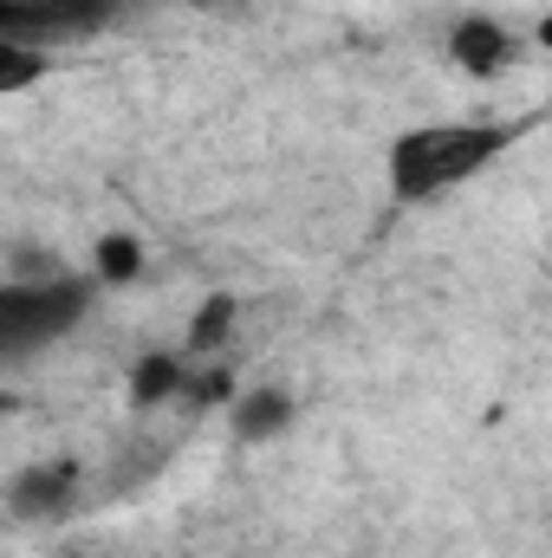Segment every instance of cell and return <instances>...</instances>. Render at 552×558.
Segmentation results:
<instances>
[{
	"label": "cell",
	"mask_w": 552,
	"mask_h": 558,
	"mask_svg": "<svg viewBox=\"0 0 552 558\" xmlns=\"http://www.w3.org/2000/svg\"><path fill=\"white\" fill-rule=\"evenodd\" d=\"M507 143H514L507 124H416L391 143V195L397 202H435V195L475 182Z\"/></svg>",
	"instance_id": "cell-1"
},
{
	"label": "cell",
	"mask_w": 552,
	"mask_h": 558,
	"mask_svg": "<svg viewBox=\"0 0 552 558\" xmlns=\"http://www.w3.org/2000/svg\"><path fill=\"white\" fill-rule=\"evenodd\" d=\"M92 305L85 279H0V364L52 351Z\"/></svg>",
	"instance_id": "cell-2"
},
{
	"label": "cell",
	"mask_w": 552,
	"mask_h": 558,
	"mask_svg": "<svg viewBox=\"0 0 552 558\" xmlns=\"http://www.w3.org/2000/svg\"><path fill=\"white\" fill-rule=\"evenodd\" d=\"M448 52H455V65L461 72H475V78H494V72H507L514 65V33L501 26V20H488V13H468V20H455V33H448Z\"/></svg>",
	"instance_id": "cell-3"
},
{
	"label": "cell",
	"mask_w": 552,
	"mask_h": 558,
	"mask_svg": "<svg viewBox=\"0 0 552 558\" xmlns=\"http://www.w3.org/2000/svg\"><path fill=\"white\" fill-rule=\"evenodd\" d=\"M33 26V39H72V33H105L124 0H13Z\"/></svg>",
	"instance_id": "cell-4"
},
{
	"label": "cell",
	"mask_w": 552,
	"mask_h": 558,
	"mask_svg": "<svg viewBox=\"0 0 552 558\" xmlns=\"http://www.w3.org/2000/svg\"><path fill=\"white\" fill-rule=\"evenodd\" d=\"M13 513L20 520H52V513H65L72 500H79V468L72 461H39V468H26L20 481H13Z\"/></svg>",
	"instance_id": "cell-5"
},
{
	"label": "cell",
	"mask_w": 552,
	"mask_h": 558,
	"mask_svg": "<svg viewBox=\"0 0 552 558\" xmlns=\"http://www.w3.org/2000/svg\"><path fill=\"white\" fill-rule=\"evenodd\" d=\"M235 428H241L248 441H274L279 428H292V397H286V390H274V384L248 390V397L235 403Z\"/></svg>",
	"instance_id": "cell-6"
},
{
	"label": "cell",
	"mask_w": 552,
	"mask_h": 558,
	"mask_svg": "<svg viewBox=\"0 0 552 558\" xmlns=\"http://www.w3.org/2000/svg\"><path fill=\"white\" fill-rule=\"evenodd\" d=\"M39 78H46V46H39V39H13V33H0V98L33 92Z\"/></svg>",
	"instance_id": "cell-7"
},
{
	"label": "cell",
	"mask_w": 552,
	"mask_h": 558,
	"mask_svg": "<svg viewBox=\"0 0 552 558\" xmlns=\"http://www.w3.org/2000/svg\"><path fill=\"white\" fill-rule=\"evenodd\" d=\"M143 274V247L131 234H111V241H98V279H111V286H124V279Z\"/></svg>",
	"instance_id": "cell-8"
},
{
	"label": "cell",
	"mask_w": 552,
	"mask_h": 558,
	"mask_svg": "<svg viewBox=\"0 0 552 558\" xmlns=\"http://www.w3.org/2000/svg\"><path fill=\"white\" fill-rule=\"evenodd\" d=\"M176 377H182V371H176V357H149V364L137 371V397H143V403L169 397V390H176Z\"/></svg>",
	"instance_id": "cell-9"
},
{
	"label": "cell",
	"mask_w": 552,
	"mask_h": 558,
	"mask_svg": "<svg viewBox=\"0 0 552 558\" xmlns=\"http://www.w3.org/2000/svg\"><path fill=\"white\" fill-rule=\"evenodd\" d=\"M235 318V305L228 299H208V312H202V325H195V344H221V325Z\"/></svg>",
	"instance_id": "cell-10"
},
{
	"label": "cell",
	"mask_w": 552,
	"mask_h": 558,
	"mask_svg": "<svg viewBox=\"0 0 552 558\" xmlns=\"http://www.w3.org/2000/svg\"><path fill=\"white\" fill-rule=\"evenodd\" d=\"M0 33H13V39H33V26H26V13H20L13 0H0Z\"/></svg>",
	"instance_id": "cell-11"
}]
</instances>
